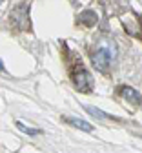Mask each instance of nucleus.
<instances>
[{
  "instance_id": "obj_6",
  "label": "nucleus",
  "mask_w": 142,
  "mask_h": 153,
  "mask_svg": "<svg viewBox=\"0 0 142 153\" xmlns=\"http://www.w3.org/2000/svg\"><path fill=\"white\" fill-rule=\"evenodd\" d=\"M16 126H18L20 129H22L24 133H28V135H36V133H40V129H31V128H26L22 122H16Z\"/></svg>"
},
{
  "instance_id": "obj_2",
  "label": "nucleus",
  "mask_w": 142,
  "mask_h": 153,
  "mask_svg": "<svg viewBox=\"0 0 142 153\" xmlns=\"http://www.w3.org/2000/svg\"><path fill=\"white\" fill-rule=\"evenodd\" d=\"M73 82H75V86H77L78 89L88 91L89 86H91V76L88 75L86 69H77V71L73 73Z\"/></svg>"
},
{
  "instance_id": "obj_5",
  "label": "nucleus",
  "mask_w": 142,
  "mask_h": 153,
  "mask_svg": "<svg viewBox=\"0 0 142 153\" xmlns=\"http://www.w3.org/2000/svg\"><path fill=\"white\" fill-rule=\"evenodd\" d=\"M86 109L93 115V117H98V119H106V113L104 111H100V109H97V108H93V106H86Z\"/></svg>"
},
{
  "instance_id": "obj_4",
  "label": "nucleus",
  "mask_w": 142,
  "mask_h": 153,
  "mask_svg": "<svg viewBox=\"0 0 142 153\" xmlns=\"http://www.w3.org/2000/svg\"><path fill=\"white\" fill-rule=\"evenodd\" d=\"M71 126H75V128H78V129H82V131H93V126L89 124V122H86V120H80V119H73V117H69V119H66Z\"/></svg>"
},
{
  "instance_id": "obj_1",
  "label": "nucleus",
  "mask_w": 142,
  "mask_h": 153,
  "mask_svg": "<svg viewBox=\"0 0 142 153\" xmlns=\"http://www.w3.org/2000/svg\"><path fill=\"white\" fill-rule=\"evenodd\" d=\"M111 60H113V56H111L109 49H106V48H102V49H98V51L93 53V66L98 71H102V73H106L109 69Z\"/></svg>"
},
{
  "instance_id": "obj_3",
  "label": "nucleus",
  "mask_w": 142,
  "mask_h": 153,
  "mask_svg": "<svg viewBox=\"0 0 142 153\" xmlns=\"http://www.w3.org/2000/svg\"><path fill=\"white\" fill-rule=\"evenodd\" d=\"M120 95H122L126 100L133 102V104H138V102H140V93H138V91H135V89H133V88H129V86H124L122 89H120Z\"/></svg>"
}]
</instances>
